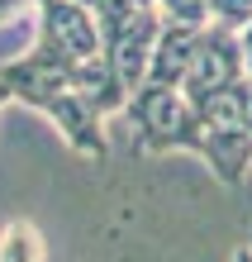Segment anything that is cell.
<instances>
[{
  "instance_id": "obj_2",
  "label": "cell",
  "mask_w": 252,
  "mask_h": 262,
  "mask_svg": "<svg viewBox=\"0 0 252 262\" xmlns=\"http://www.w3.org/2000/svg\"><path fill=\"white\" fill-rule=\"evenodd\" d=\"M96 14L105 24V53H109V62L119 72V81L129 86V96L143 91L148 67H152V48L162 38V29H167L162 10L157 5H129V0H105Z\"/></svg>"
},
{
  "instance_id": "obj_6",
  "label": "cell",
  "mask_w": 252,
  "mask_h": 262,
  "mask_svg": "<svg viewBox=\"0 0 252 262\" xmlns=\"http://www.w3.org/2000/svg\"><path fill=\"white\" fill-rule=\"evenodd\" d=\"M195 48H200V29L195 24H171L162 29V38H157L152 48V67H148V86H171L181 91L186 86V72L195 62Z\"/></svg>"
},
{
  "instance_id": "obj_11",
  "label": "cell",
  "mask_w": 252,
  "mask_h": 262,
  "mask_svg": "<svg viewBox=\"0 0 252 262\" xmlns=\"http://www.w3.org/2000/svg\"><path fill=\"white\" fill-rule=\"evenodd\" d=\"M238 38H243V67H247V81H252V24L243 29Z\"/></svg>"
},
{
  "instance_id": "obj_1",
  "label": "cell",
  "mask_w": 252,
  "mask_h": 262,
  "mask_svg": "<svg viewBox=\"0 0 252 262\" xmlns=\"http://www.w3.org/2000/svg\"><path fill=\"white\" fill-rule=\"evenodd\" d=\"M124 115H129V124H133L138 152L186 148V152H195V158L210 162V172L224 181V186H238V181L252 172V134L247 129L210 124V119L186 100V91L143 86V91L129 96Z\"/></svg>"
},
{
  "instance_id": "obj_8",
  "label": "cell",
  "mask_w": 252,
  "mask_h": 262,
  "mask_svg": "<svg viewBox=\"0 0 252 262\" xmlns=\"http://www.w3.org/2000/svg\"><path fill=\"white\" fill-rule=\"evenodd\" d=\"M157 10L171 24H195V29L210 24V0H157Z\"/></svg>"
},
{
  "instance_id": "obj_9",
  "label": "cell",
  "mask_w": 252,
  "mask_h": 262,
  "mask_svg": "<svg viewBox=\"0 0 252 262\" xmlns=\"http://www.w3.org/2000/svg\"><path fill=\"white\" fill-rule=\"evenodd\" d=\"M210 19L233 29V34H243L252 24V0H210Z\"/></svg>"
},
{
  "instance_id": "obj_12",
  "label": "cell",
  "mask_w": 252,
  "mask_h": 262,
  "mask_svg": "<svg viewBox=\"0 0 252 262\" xmlns=\"http://www.w3.org/2000/svg\"><path fill=\"white\" fill-rule=\"evenodd\" d=\"M233 262H252V248H233Z\"/></svg>"
},
{
  "instance_id": "obj_10",
  "label": "cell",
  "mask_w": 252,
  "mask_h": 262,
  "mask_svg": "<svg viewBox=\"0 0 252 262\" xmlns=\"http://www.w3.org/2000/svg\"><path fill=\"white\" fill-rule=\"evenodd\" d=\"M34 10H38V0H0V24L24 19V14H34Z\"/></svg>"
},
{
  "instance_id": "obj_7",
  "label": "cell",
  "mask_w": 252,
  "mask_h": 262,
  "mask_svg": "<svg viewBox=\"0 0 252 262\" xmlns=\"http://www.w3.org/2000/svg\"><path fill=\"white\" fill-rule=\"evenodd\" d=\"M48 257V243L29 220H10L0 229V262H43Z\"/></svg>"
},
{
  "instance_id": "obj_4",
  "label": "cell",
  "mask_w": 252,
  "mask_h": 262,
  "mask_svg": "<svg viewBox=\"0 0 252 262\" xmlns=\"http://www.w3.org/2000/svg\"><path fill=\"white\" fill-rule=\"evenodd\" d=\"M238 81H247V67H243V38L233 34V29H224V24H204L200 29V48H195V62H191V72H186V100L200 105L204 100H214L219 91H228V86H238Z\"/></svg>"
},
{
  "instance_id": "obj_5",
  "label": "cell",
  "mask_w": 252,
  "mask_h": 262,
  "mask_svg": "<svg viewBox=\"0 0 252 262\" xmlns=\"http://www.w3.org/2000/svg\"><path fill=\"white\" fill-rule=\"evenodd\" d=\"M43 115H48L53 129L72 143V152L96 158V162L109 152V143H105V124H100V110L81 96V91H57V96L43 105Z\"/></svg>"
},
{
  "instance_id": "obj_3",
  "label": "cell",
  "mask_w": 252,
  "mask_h": 262,
  "mask_svg": "<svg viewBox=\"0 0 252 262\" xmlns=\"http://www.w3.org/2000/svg\"><path fill=\"white\" fill-rule=\"evenodd\" d=\"M34 43H43L48 53H57L62 62L81 67L90 57L105 53V24L86 0H38V34Z\"/></svg>"
},
{
  "instance_id": "obj_14",
  "label": "cell",
  "mask_w": 252,
  "mask_h": 262,
  "mask_svg": "<svg viewBox=\"0 0 252 262\" xmlns=\"http://www.w3.org/2000/svg\"><path fill=\"white\" fill-rule=\"evenodd\" d=\"M129 5H157V0H129Z\"/></svg>"
},
{
  "instance_id": "obj_13",
  "label": "cell",
  "mask_w": 252,
  "mask_h": 262,
  "mask_svg": "<svg viewBox=\"0 0 252 262\" xmlns=\"http://www.w3.org/2000/svg\"><path fill=\"white\" fill-rule=\"evenodd\" d=\"M10 100H14V96H10V86H5V81H0V110H5V105H10Z\"/></svg>"
}]
</instances>
